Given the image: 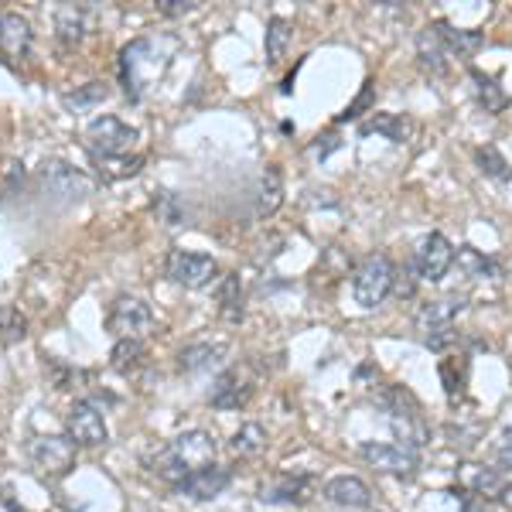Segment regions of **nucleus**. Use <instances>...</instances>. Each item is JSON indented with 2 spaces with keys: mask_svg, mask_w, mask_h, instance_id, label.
I'll return each mask as SVG.
<instances>
[{
  "mask_svg": "<svg viewBox=\"0 0 512 512\" xmlns=\"http://www.w3.org/2000/svg\"><path fill=\"white\" fill-rule=\"evenodd\" d=\"M492 454L499 468H512V424H506L499 431V437H495V444H492Z\"/></svg>",
  "mask_w": 512,
  "mask_h": 512,
  "instance_id": "nucleus-36",
  "label": "nucleus"
},
{
  "mask_svg": "<svg viewBox=\"0 0 512 512\" xmlns=\"http://www.w3.org/2000/svg\"><path fill=\"white\" fill-rule=\"evenodd\" d=\"M219 311L226 321L239 325L243 321V287H239V274H226L219 284Z\"/></svg>",
  "mask_w": 512,
  "mask_h": 512,
  "instance_id": "nucleus-26",
  "label": "nucleus"
},
{
  "mask_svg": "<svg viewBox=\"0 0 512 512\" xmlns=\"http://www.w3.org/2000/svg\"><path fill=\"white\" fill-rule=\"evenodd\" d=\"M284 202V181H280V168L277 164H267L260 181V216H274Z\"/></svg>",
  "mask_w": 512,
  "mask_h": 512,
  "instance_id": "nucleus-27",
  "label": "nucleus"
},
{
  "mask_svg": "<svg viewBox=\"0 0 512 512\" xmlns=\"http://www.w3.org/2000/svg\"><path fill=\"white\" fill-rule=\"evenodd\" d=\"M103 99H106V86H103V82H89V86H82L79 93L65 96V106H76V110H82V106L103 103Z\"/></svg>",
  "mask_w": 512,
  "mask_h": 512,
  "instance_id": "nucleus-35",
  "label": "nucleus"
},
{
  "mask_svg": "<svg viewBox=\"0 0 512 512\" xmlns=\"http://www.w3.org/2000/svg\"><path fill=\"white\" fill-rule=\"evenodd\" d=\"M461 311H465V297H458V294L427 301L424 308L417 311V318H414V328H417L420 342H424L427 349H434V352L451 349L454 338H458V332H454V321H458Z\"/></svg>",
  "mask_w": 512,
  "mask_h": 512,
  "instance_id": "nucleus-4",
  "label": "nucleus"
},
{
  "mask_svg": "<svg viewBox=\"0 0 512 512\" xmlns=\"http://www.w3.org/2000/svg\"><path fill=\"white\" fill-rule=\"evenodd\" d=\"M65 431L76 448H99L110 441V427H106V417L96 407V400H76V407L65 417Z\"/></svg>",
  "mask_w": 512,
  "mask_h": 512,
  "instance_id": "nucleus-11",
  "label": "nucleus"
},
{
  "mask_svg": "<svg viewBox=\"0 0 512 512\" xmlns=\"http://www.w3.org/2000/svg\"><path fill=\"white\" fill-rule=\"evenodd\" d=\"M4 506L11 509V512H28V509H24V506H18V502H11V499H4Z\"/></svg>",
  "mask_w": 512,
  "mask_h": 512,
  "instance_id": "nucleus-39",
  "label": "nucleus"
},
{
  "mask_svg": "<svg viewBox=\"0 0 512 512\" xmlns=\"http://www.w3.org/2000/svg\"><path fill=\"white\" fill-rule=\"evenodd\" d=\"M287 45H291V21L270 18V24H267V62L277 65L287 55Z\"/></svg>",
  "mask_w": 512,
  "mask_h": 512,
  "instance_id": "nucleus-32",
  "label": "nucleus"
},
{
  "mask_svg": "<svg viewBox=\"0 0 512 512\" xmlns=\"http://www.w3.org/2000/svg\"><path fill=\"white\" fill-rule=\"evenodd\" d=\"M99 171H103V178H130L140 171V164H144V158L140 154H134V158H117V161H96Z\"/></svg>",
  "mask_w": 512,
  "mask_h": 512,
  "instance_id": "nucleus-34",
  "label": "nucleus"
},
{
  "mask_svg": "<svg viewBox=\"0 0 512 512\" xmlns=\"http://www.w3.org/2000/svg\"><path fill=\"white\" fill-rule=\"evenodd\" d=\"M379 403H383L396 441H400L403 448L420 451L424 444H431V424H427V417H424V410H420L414 393L403 390V386H386V390L379 393Z\"/></svg>",
  "mask_w": 512,
  "mask_h": 512,
  "instance_id": "nucleus-3",
  "label": "nucleus"
},
{
  "mask_svg": "<svg viewBox=\"0 0 512 512\" xmlns=\"http://www.w3.org/2000/svg\"><path fill=\"white\" fill-rule=\"evenodd\" d=\"M151 325H154V311L147 308V301L130 294H120L113 301L110 315H106V332L117 335V342L120 338H140Z\"/></svg>",
  "mask_w": 512,
  "mask_h": 512,
  "instance_id": "nucleus-12",
  "label": "nucleus"
},
{
  "mask_svg": "<svg viewBox=\"0 0 512 512\" xmlns=\"http://www.w3.org/2000/svg\"><path fill=\"white\" fill-rule=\"evenodd\" d=\"M468 79L475 82V99H478V106H482L485 113H492V117H495V113L509 110L512 99H509L506 89L499 86V79L489 76V72H482V69H475V65L468 69Z\"/></svg>",
  "mask_w": 512,
  "mask_h": 512,
  "instance_id": "nucleus-21",
  "label": "nucleus"
},
{
  "mask_svg": "<svg viewBox=\"0 0 512 512\" xmlns=\"http://www.w3.org/2000/svg\"><path fill=\"white\" fill-rule=\"evenodd\" d=\"M0 48L11 59H24L31 48V24L21 14H0Z\"/></svg>",
  "mask_w": 512,
  "mask_h": 512,
  "instance_id": "nucleus-22",
  "label": "nucleus"
},
{
  "mask_svg": "<svg viewBox=\"0 0 512 512\" xmlns=\"http://www.w3.org/2000/svg\"><path fill=\"white\" fill-rule=\"evenodd\" d=\"M195 0H158V11L168 14V18H181V14H192L195 11Z\"/></svg>",
  "mask_w": 512,
  "mask_h": 512,
  "instance_id": "nucleus-37",
  "label": "nucleus"
},
{
  "mask_svg": "<svg viewBox=\"0 0 512 512\" xmlns=\"http://www.w3.org/2000/svg\"><path fill=\"white\" fill-rule=\"evenodd\" d=\"M55 28H59V38L65 45H76L86 35V14L79 7H59L55 11Z\"/></svg>",
  "mask_w": 512,
  "mask_h": 512,
  "instance_id": "nucleus-29",
  "label": "nucleus"
},
{
  "mask_svg": "<svg viewBox=\"0 0 512 512\" xmlns=\"http://www.w3.org/2000/svg\"><path fill=\"white\" fill-rule=\"evenodd\" d=\"M458 267L465 270V277H472V280L499 277V267H495L489 256L478 253L475 246H461V250H458Z\"/></svg>",
  "mask_w": 512,
  "mask_h": 512,
  "instance_id": "nucleus-30",
  "label": "nucleus"
},
{
  "mask_svg": "<svg viewBox=\"0 0 512 512\" xmlns=\"http://www.w3.org/2000/svg\"><path fill=\"white\" fill-rule=\"evenodd\" d=\"M229 482H233V472H229V468L212 465V468H202V472L185 475L181 482H175V492L188 495V499H195V502H209V499H216V495L226 492Z\"/></svg>",
  "mask_w": 512,
  "mask_h": 512,
  "instance_id": "nucleus-16",
  "label": "nucleus"
},
{
  "mask_svg": "<svg viewBox=\"0 0 512 512\" xmlns=\"http://www.w3.org/2000/svg\"><path fill=\"white\" fill-rule=\"evenodd\" d=\"M144 359H147V345L140 342V338H120V342L113 345V352H110L113 369L123 373V376L137 373V369L144 366Z\"/></svg>",
  "mask_w": 512,
  "mask_h": 512,
  "instance_id": "nucleus-25",
  "label": "nucleus"
},
{
  "mask_svg": "<svg viewBox=\"0 0 512 512\" xmlns=\"http://www.w3.org/2000/svg\"><path fill=\"white\" fill-rule=\"evenodd\" d=\"M28 338V318L18 308H0V349L18 345Z\"/></svg>",
  "mask_w": 512,
  "mask_h": 512,
  "instance_id": "nucleus-31",
  "label": "nucleus"
},
{
  "mask_svg": "<svg viewBox=\"0 0 512 512\" xmlns=\"http://www.w3.org/2000/svg\"><path fill=\"white\" fill-rule=\"evenodd\" d=\"M434 31H437V38L444 41L448 55H454V59H472L478 48L485 45V38L478 35V31H461V28H454L451 21H434Z\"/></svg>",
  "mask_w": 512,
  "mask_h": 512,
  "instance_id": "nucleus-23",
  "label": "nucleus"
},
{
  "mask_svg": "<svg viewBox=\"0 0 512 512\" xmlns=\"http://www.w3.org/2000/svg\"><path fill=\"white\" fill-rule=\"evenodd\" d=\"M222 359H226V345L222 342H195L188 349H181L178 369L181 373H202V369H212Z\"/></svg>",
  "mask_w": 512,
  "mask_h": 512,
  "instance_id": "nucleus-24",
  "label": "nucleus"
},
{
  "mask_svg": "<svg viewBox=\"0 0 512 512\" xmlns=\"http://www.w3.org/2000/svg\"><path fill=\"white\" fill-rule=\"evenodd\" d=\"M253 379L243 373V369H226V373H219V379L212 383V393H209V403L216 410H239L250 403L253 396Z\"/></svg>",
  "mask_w": 512,
  "mask_h": 512,
  "instance_id": "nucleus-15",
  "label": "nucleus"
},
{
  "mask_svg": "<svg viewBox=\"0 0 512 512\" xmlns=\"http://www.w3.org/2000/svg\"><path fill=\"white\" fill-rule=\"evenodd\" d=\"M369 99H373V82H366V89H362V96L359 99H355V103L349 106V110H345L342 113V117H338V123H345V120H355V117H362V106H366L369 103Z\"/></svg>",
  "mask_w": 512,
  "mask_h": 512,
  "instance_id": "nucleus-38",
  "label": "nucleus"
},
{
  "mask_svg": "<svg viewBox=\"0 0 512 512\" xmlns=\"http://www.w3.org/2000/svg\"><path fill=\"white\" fill-rule=\"evenodd\" d=\"M448 48H444V41L437 38V31H434V24L431 28H424L417 35V62H420V69L424 72H431V76H448Z\"/></svg>",
  "mask_w": 512,
  "mask_h": 512,
  "instance_id": "nucleus-20",
  "label": "nucleus"
},
{
  "mask_svg": "<svg viewBox=\"0 0 512 512\" xmlns=\"http://www.w3.org/2000/svg\"><path fill=\"white\" fill-rule=\"evenodd\" d=\"M454 478H458L461 489L478 495V499L506 502V506H512V482L502 475V468L478 465V461H465V465H458Z\"/></svg>",
  "mask_w": 512,
  "mask_h": 512,
  "instance_id": "nucleus-9",
  "label": "nucleus"
},
{
  "mask_svg": "<svg viewBox=\"0 0 512 512\" xmlns=\"http://www.w3.org/2000/svg\"><path fill=\"white\" fill-rule=\"evenodd\" d=\"M475 161H478V168H482L489 178H495V181H512V168L506 164V158H502V154L495 151V147H478Z\"/></svg>",
  "mask_w": 512,
  "mask_h": 512,
  "instance_id": "nucleus-33",
  "label": "nucleus"
},
{
  "mask_svg": "<svg viewBox=\"0 0 512 512\" xmlns=\"http://www.w3.org/2000/svg\"><path fill=\"white\" fill-rule=\"evenodd\" d=\"M451 263H454V246H451V239L444 236V233H431V236H424L417 243L414 270H417L420 280H427V284H437V280L448 277Z\"/></svg>",
  "mask_w": 512,
  "mask_h": 512,
  "instance_id": "nucleus-13",
  "label": "nucleus"
},
{
  "mask_svg": "<svg viewBox=\"0 0 512 512\" xmlns=\"http://www.w3.org/2000/svg\"><path fill=\"white\" fill-rule=\"evenodd\" d=\"M325 499L345 509H369L373 506V489L355 475H335L325 482Z\"/></svg>",
  "mask_w": 512,
  "mask_h": 512,
  "instance_id": "nucleus-18",
  "label": "nucleus"
},
{
  "mask_svg": "<svg viewBox=\"0 0 512 512\" xmlns=\"http://www.w3.org/2000/svg\"><path fill=\"white\" fill-rule=\"evenodd\" d=\"M171 55L161 52L158 41L151 38H137L130 41L120 52V79H123V93H127L130 103H140L144 99V89H151L154 82L164 76Z\"/></svg>",
  "mask_w": 512,
  "mask_h": 512,
  "instance_id": "nucleus-2",
  "label": "nucleus"
},
{
  "mask_svg": "<svg viewBox=\"0 0 512 512\" xmlns=\"http://www.w3.org/2000/svg\"><path fill=\"white\" fill-rule=\"evenodd\" d=\"M216 465V437L209 431H185L175 441H168L154 458V472L168 478L171 485L181 482L185 475H195L202 468Z\"/></svg>",
  "mask_w": 512,
  "mask_h": 512,
  "instance_id": "nucleus-1",
  "label": "nucleus"
},
{
  "mask_svg": "<svg viewBox=\"0 0 512 512\" xmlns=\"http://www.w3.org/2000/svg\"><path fill=\"white\" fill-rule=\"evenodd\" d=\"M28 461L38 475L62 478L76 468V444H72L69 434H38L28 444Z\"/></svg>",
  "mask_w": 512,
  "mask_h": 512,
  "instance_id": "nucleus-7",
  "label": "nucleus"
},
{
  "mask_svg": "<svg viewBox=\"0 0 512 512\" xmlns=\"http://www.w3.org/2000/svg\"><path fill=\"white\" fill-rule=\"evenodd\" d=\"M318 489V475H274L270 482H263L260 499L270 502V506H304V502L315 495Z\"/></svg>",
  "mask_w": 512,
  "mask_h": 512,
  "instance_id": "nucleus-14",
  "label": "nucleus"
},
{
  "mask_svg": "<svg viewBox=\"0 0 512 512\" xmlns=\"http://www.w3.org/2000/svg\"><path fill=\"white\" fill-rule=\"evenodd\" d=\"M229 448H233V454H239V458H256V454H263V448H267V431H263L260 424H243L233 434Z\"/></svg>",
  "mask_w": 512,
  "mask_h": 512,
  "instance_id": "nucleus-28",
  "label": "nucleus"
},
{
  "mask_svg": "<svg viewBox=\"0 0 512 512\" xmlns=\"http://www.w3.org/2000/svg\"><path fill=\"white\" fill-rule=\"evenodd\" d=\"M140 134L134 127H127L117 117H96L86 127V151L93 154V161H117L130 158V151L137 147Z\"/></svg>",
  "mask_w": 512,
  "mask_h": 512,
  "instance_id": "nucleus-6",
  "label": "nucleus"
},
{
  "mask_svg": "<svg viewBox=\"0 0 512 512\" xmlns=\"http://www.w3.org/2000/svg\"><path fill=\"white\" fill-rule=\"evenodd\" d=\"M359 458L366 461L369 468H376V472L396 475V478H410L420 468V454L414 448L386 444V441H366L359 448Z\"/></svg>",
  "mask_w": 512,
  "mask_h": 512,
  "instance_id": "nucleus-10",
  "label": "nucleus"
},
{
  "mask_svg": "<svg viewBox=\"0 0 512 512\" xmlns=\"http://www.w3.org/2000/svg\"><path fill=\"white\" fill-rule=\"evenodd\" d=\"M41 181H45L48 192L62 195V198H86L93 192V181L65 161H48L45 168H41Z\"/></svg>",
  "mask_w": 512,
  "mask_h": 512,
  "instance_id": "nucleus-17",
  "label": "nucleus"
},
{
  "mask_svg": "<svg viewBox=\"0 0 512 512\" xmlns=\"http://www.w3.org/2000/svg\"><path fill=\"white\" fill-rule=\"evenodd\" d=\"M362 134H383L390 137L393 144H407V140H414L417 134V123L410 117H403V113H373L369 120L359 123Z\"/></svg>",
  "mask_w": 512,
  "mask_h": 512,
  "instance_id": "nucleus-19",
  "label": "nucleus"
},
{
  "mask_svg": "<svg viewBox=\"0 0 512 512\" xmlns=\"http://www.w3.org/2000/svg\"><path fill=\"white\" fill-rule=\"evenodd\" d=\"M164 274L175 280L185 291H202L212 280L219 277V263L209 253H192V250H171L168 263H164Z\"/></svg>",
  "mask_w": 512,
  "mask_h": 512,
  "instance_id": "nucleus-8",
  "label": "nucleus"
},
{
  "mask_svg": "<svg viewBox=\"0 0 512 512\" xmlns=\"http://www.w3.org/2000/svg\"><path fill=\"white\" fill-rule=\"evenodd\" d=\"M393 280H396V267L386 253H373L355 267L352 274V297L359 308L373 311L379 304L390 297L393 291Z\"/></svg>",
  "mask_w": 512,
  "mask_h": 512,
  "instance_id": "nucleus-5",
  "label": "nucleus"
}]
</instances>
